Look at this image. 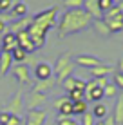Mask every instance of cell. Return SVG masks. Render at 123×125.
<instances>
[{"label": "cell", "mask_w": 123, "mask_h": 125, "mask_svg": "<svg viewBox=\"0 0 123 125\" xmlns=\"http://www.w3.org/2000/svg\"><path fill=\"white\" fill-rule=\"evenodd\" d=\"M91 24H92V18L83 7L82 9H67L60 16V20H58V24H56L58 36L65 38V36H69V34L82 33V31H85Z\"/></svg>", "instance_id": "cell-1"}, {"label": "cell", "mask_w": 123, "mask_h": 125, "mask_svg": "<svg viewBox=\"0 0 123 125\" xmlns=\"http://www.w3.org/2000/svg\"><path fill=\"white\" fill-rule=\"evenodd\" d=\"M56 16H58V7H49V9L35 15V18L31 20V25L38 27L40 31H44V33H49V29L58 24Z\"/></svg>", "instance_id": "cell-2"}, {"label": "cell", "mask_w": 123, "mask_h": 125, "mask_svg": "<svg viewBox=\"0 0 123 125\" xmlns=\"http://www.w3.org/2000/svg\"><path fill=\"white\" fill-rule=\"evenodd\" d=\"M103 22L107 24V27L111 29V33L123 31V15H121L120 7L114 6L112 9H109L107 13H103Z\"/></svg>", "instance_id": "cell-3"}, {"label": "cell", "mask_w": 123, "mask_h": 125, "mask_svg": "<svg viewBox=\"0 0 123 125\" xmlns=\"http://www.w3.org/2000/svg\"><path fill=\"white\" fill-rule=\"evenodd\" d=\"M11 71H13V76L16 78L18 83H22V85L31 83V71H29V67L25 63H16Z\"/></svg>", "instance_id": "cell-4"}, {"label": "cell", "mask_w": 123, "mask_h": 125, "mask_svg": "<svg viewBox=\"0 0 123 125\" xmlns=\"http://www.w3.org/2000/svg\"><path fill=\"white\" fill-rule=\"evenodd\" d=\"M47 120V113L44 109H33L27 113V118L24 120V125H44Z\"/></svg>", "instance_id": "cell-5"}, {"label": "cell", "mask_w": 123, "mask_h": 125, "mask_svg": "<svg viewBox=\"0 0 123 125\" xmlns=\"http://www.w3.org/2000/svg\"><path fill=\"white\" fill-rule=\"evenodd\" d=\"M73 62L76 63V65H80V67H87V69H94V67H98L101 65V60L100 58H96V56H91V54H78Z\"/></svg>", "instance_id": "cell-6"}, {"label": "cell", "mask_w": 123, "mask_h": 125, "mask_svg": "<svg viewBox=\"0 0 123 125\" xmlns=\"http://www.w3.org/2000/svg\"><path fill=\"white\" fill-rule=\"evenodd\" d=\"M54 109L58 111V116H73V102L67 96L54 100Z\"/></svg>", "instance_id": "cell-7"}, {"label": "cell", "mask_w": 123, "mask_h": 125, "mask_svg": "<svg viewBox=\"0 0 123 125\" xmlns=\"http://www.w3.org/2000/svg\"><path fill=\"white\" fill-rule=\"evenodd\" d=\"M18 45V40H16V34L13 33H4L2 34V45H0V51L2 53H11V51H15Z\"/></svg>", "instance_id": "cell-8"}, {"label": "cell", "mask_w": 123, "mask_h": 125, "mask_svg": "<svg viewBox=\"0 0 123 125\" xmlns=\"http://www.w3.org/2000/svg\"><path fill=\"white\" fill-rule=\"evenodd\" d=\"M85 83H87V82L76 78V76H69L67 80H63L62 87L65 89L67 93H69V91H85Z\"/></svg>", "instance_id": "cell-9"}, {"label": "cell", "mask_w": 123, "mask_h": 125, "mask_svg": "<svg viewBox=\"0 0 123 125\" xmlns=\"http://www.w3.org/2000/svg\"><path fill=\"white\" fill-rule=\"evenodd\" d=\"M83 9L91 15L92 20L103 18V13H101L100 6H98V0H83Z\"/></svg>", "instance_id": "cell-10"}, {"label": "cell", "mask_w": 123, "mask_h": 125, "mask_svg": "<svg viewBox=\"0 0 123 125\" xmlns=\"http://www.w3.org/2000/svg\"><path fill=\"white\" fill-rule=\"evenodd\" d=\"M53 74H54V71H53V67H51L47 62H40V63L35 67V76H36V80L53 78Z\"/></svg>", "instance_id": "cell-11"}, {"label": "cell", "mask_w": 123, "mask_h": 125, "mask_svg": "<svg viewBox=\"0 0 123 125\" xmlns=\"http://www.w3.org/2000/svg\"><path fill=\"white\" fill-rule=\"evenodd\" d=\"M54 85H56L54 76H53V78H47V80H36L35 85H33V91H35V93H40V94H45V93H49Z\"/></svg>", "instance_id": "cell-12"}, {"label": "cell", "mask_w": 123, "mask_h": 125, "mask_svg": "<svg viewBox=\"0 0 123 125\" xmlns=\"http://www.w3.org/2000/svg\"><path fill=\"white\" fill-rule=\"evenodd\" d=\"M29 24H31V18H16V22H13L11 25H7V33L18 34L22 31H27Z\"/></svg>", "instance_id": "cell-13"}, {"label": "cell", "mask_w": 123, "mask_h": 125, "mask_svg": "<svg viewBox=\"0 0 123 125\" xmlns=\"http://www.w3.org/2000/svg\"><path fill=\"white\" fill-rule=\"evenodd\" d=\"M71 63H74V62H73V54H71V53H62L60 56H58L56 63H54V67H53L54 74H56V73H60V71H63L65 67H69Z\"/></svg>", "instance_id": "cell-14"}, {"label": "cell", "mask_w": 123, "mask_h": 125, "mask_svg": "<svg viewBox=\"0 0 123 125\" xmlns=\"http://www.w3.org/2000/svg\"><path fill=\"white\" fill-rule=\"evenodd\" d=\"M44 103H45V94H40V93L31 91V94L27 96V107H29V111L40 109Z\"/></svg>", "instance_id": "cell-15"}, {"label": "cell", "mask_w": 123, "mask_h": 125, "mask_svg": "<svg viewBox=\"0 0 123 125\" xmlns=\"http://www.w3.org/2000/svg\"><path fill=\"white\" fill-rule=\"evenodd\" d=\"M9 109H7V113L9 114H16V116H20V111H22V107H24V103H22V93H16V94H13V98L9 100Z\"/></svg>", "instance_id": "cell-16"}, {"label": "cell", "mask_w": 123, "mask_h": 125, "mask_svg": "<svg viewBox=\"0 0 123 125\" xmlns=\"http://www.w3.org/2000/svg\"><path fill=\"white\" fill-rule=\"evenodd\" d=\"M16 40H18V45L22 47V49L25 51V53H33V51H36L35 49V45H33V42H31V38H29V34L25 33V31H22V33H18L16 34Z\"/></svg>", "instance_id": "cell-17"}, {"label": "cell", "mask_w": 123, "mask_h": 125, "mask_svg": "<svg viewBox=\"0 0 123 125\" xmlns=\"http://www.w3.org/2000/svg\"><path fill=\"white\" fill-rule=\"evenodd\" d=\"M13 67V58L11 53H2L0 51V76H6Z\"/></svg>", "instance_id": "cell-18"}, {"label": "cell", "mask_w": 123, "mask_h": 125, "mask_svg": "<svg viewBox=\"0 0 123 125\" xmlns=\"http://www.w3.org/2000/svg\"><path fill=\"white\" fill-rule=\"evenodd\" d=\"M111 73H114V67H112V65H107V63H101V65L91 69L92 78H107Z\"/></svg>", "instance_id": "cell-19"}, {"label": "cell", "mask_w": 123, "mask_h": 125, "mask_svg": "<svg viewBox=\"0 0 123 125\" xmlns=\"http://www.w3.org/2000/svg\"><path fill=\"white\" fill-rule=\"evenodd\" d=\"M112 120L116 122V125H123V96H120V98H118L116 105H114Z\"/></svg>", "instance_id": "cell-20"}, {"label": "cell", "mask_w": 123, "mask_h": 125, "mask_svg": "<svg viewBox=\"0 0 123 125\" xmlns=\"http://www.w3.org/2000/svg\"><path fill=\"white\" fill-rule=\"evenodd\" d=\"M92 27L96 29V31H98V34H101V36H111V29L107 27V24L103 22V18H98V20H92Z\"/></svg>", "instance_id": "cell-21"}, {"label": "cell", "mask_w": 123, "mask_h": 125, "mask_svg": "<svg viewBox=\"0 0 123 125\" xmlns=\"http://www.w3.org/2000/svg\"><path fill=\"white\" fill-rule=\"evenodd\" d=\"M107 114H109V109H107V105L101 103V102H98L94 105V109H92V116H94L96 120H105Z\"/></svg>", "instance_id": "cell-22"}, {"label": "cell", "mask_w": 123, "mask_h": 125, "mask_svg": "<svg viewBox=\"0 0 123 125\" xmlns=\"http://www.w3.org/2000/svg\"><path fill=\"white\" fill-rule=\"evenodd\" d=\"M11 15H13V18H24L27 15V6L24 2H15V6L11 9Z\"/></svg>", "instance_id": "cell-23"}, {"label": "cell", "mask_w": 123, "mask_h": 125, "mask_svg": "<svg viewBox=\"0 0 123 125\" xmlns=\"http://www.w3.org/2000/svg\"><path fill=\"white\" fill-rule=\"evenodd\" d=\"M101 100H103V89H100V87L85 93V102H96V103H98Z\"/></svg>", "instance_id": "cell-24"}, {"label": "cell", "mask_w": 123, "mask_h": 125, "mask_svg": "<svg viewBox=\"0 0 123 125\" xmlns=\"http://www.w3.org/2000/svg\"><path fill=\"white\" fill-rule=\"evenodd\" d=\"M73 71H74V63H71V65L69 67H65V69H63V71H60V73H56V78H54V80H56V83H63V80H67V78H69V76H73Z\"/></svg>", "instance_id": "cell-25"}, {"label": "cell", "mask_w": 123, "mask_h": 125, "mask_svg": "<svg viewBox=\"0 0 123 125\" xmlns=\"http://www.w3.org/2000/svg\"><path fill=\"white\" fill-rule=\"evenodd\" d=\"M87 109H89V105H87V102L85 100H80V102H73V114H85L87 113Z\"/></svg>", "instance_id": "cell-26"}, {"label": "cell", "mask_w": 123, "mask_h": 125, "mask_svg": "<svg viewBox=\"0 0 123 125\" xmlns=\"http://www.w3.org/2000/svg\"><path fill=\"white\" fill-rule=\"evenodd\" d=\"M11 58H13V62L24 63V62H25V58H27V53H25L22 47H16L15 51H11Z\"/></svg>", "instance_id": "cell-27"}, {"label": "cell", "mask_w": 123, "mask_h": 125, "mask_svg": "<svg viewBox=\"0 0 123 125\" xmlns=\"http://www.w3.org/2000/svg\"><path fill=\"white\" fill-rule=\"evenodd\" d=\"M121 0H98V6H100V9L101 13H107L109 9H112L114 6H118Z\"/></svg>", "instance_id": "cell-28"}, {"label": "cell", "mask_w": 123, "mask_h": 125, "mask_svg": "<svg viewBox=\"0 0 123 125\" xmlns=\"http://www.w3.org/2000/svg\"><path fill=\"white\" fill-rule=\"evenodd\" d=\"M63 6H65L67 9H82L83 0H63Z\"/></svg>", "instance_id": "cell-29"}, {"label": "cell", "mask_w": 123, "mask_h": 125, "mask_svg": "<svg viewBox=\"0 0 123 125\" xmlns=\"http://www.w3.org/2000/svg\"><path fill=\"white\" fill-rule=\"evenodd\" d=\"M71 102H80V100H85V91H69L67 94Z\"/></svg>", "instance_id": "cell-30"}, {"label": "cell", "mask_w": 123, "mask_h": 125, "mask_svg": "<svg viewBox=\"0 0 123 125\" xmlns=\"http://www.w3.org/2000/svg\"><path fill=\"white\" fill-rule=\"evenodd\" d=\"M118 94V87L114 83H107L105 85V89H103V96H107V98H114Z\"/></svg>", "instance_id": "cell-31"}, {"label": "cell", "mask_w": 123, "mask_h": 125, "mask_svg": "<svg viewBox=\"0 0 123 125\" xmlns=\"http://www.w3.org/2000/svg\"><path fill=\"white\" fill-rule=\"evenodd\" d=\"M56 125H80L78 122H74L73 116H58Z\"/></svg>", "instance_id": "cell-32"}, {"label": "cell", "mask_w": 123, "mask_h": 125, "mask_svg": "<svg viewBox=\"0 0 123 125\" xmlns=\"http://www.w3.org/2000/svg\"><path fill=\"white\" fill-rule=\"evenodd\" d=\"M80 125H96V118L92 116V113H87L85 114H82V123Z\"/></svg>", "instance_id": "cell-33"}, {"label": "cell", "mask_w": 123, "mask_h": 125, "mask_svg": "<svg viewBox=\"0 0 123 125\" xmlns=\"http://www.w3.org/2000/svg\"><path fill=\"white\" fill-rule=\"evenodd\" d=\"M13 6H15V2H13V0H0V13L11 11Z\"/></svg>", "instance_id": "cell-34"}, {"label": "cell", "mask_w": 123, "mask_h": 125, "mask_svg": "<svg viewBox=\"0 0 123 125\" xmlns=\"http://www.w3.org/2000/svg\"><path fill=\"white\" fill-rule=\"evenodd\" d=\"M114 85L123 91V74H121V73H118V71L114 73Z\"/></svg>", "instance_id": "cell-35"}, {"label": "cell", "mask_w": 123, "mask_h": 125, "mask_svg": "<svg viewBox=\"0 0 123 125\" xmlns=\"http://www.w3.org/2000/svg\"><path fill=\"white\" fill-rule=\"evenodd\" d=\"M22 123H24V120L20 118V116H16V114H11L9 122H7V125H22Z\"/></svg>", "instance_id": "cell-36"}, {"label": "cell", "mask_w": 123, "mask_h": 125, "mask_svg": "<svg viewBox=\"0 0 123 125\" xmlns=\"http://www.w3.org/2000/svg\"><path fill=\"white\" fill-rule=\"evenodd\" d=\"M96 125H116V122L112 120V116H107L105 120H98Z\"/></svg>", "instance_id": "cell-37"}, {"label": "cell", "mask_w": 123, "mask_h": 125, "mask_svg": "<svg viewBox=\"0 0 123 125\" xmlns=\"http://www.w3.org/2000/svg\"><path fill=\"white\" fill-rule=\"evenodd\" d=\"M9 113L7 111H4V113H0V125H7V122H9Z\"/></svg>", "instance_id": "cell-38"}, {"label": "cell", "mask_w": 123, "mask_h": 125, "mask_svg": "<svg viewBox=\"0 0 123 125\" xmlns=\"http://www.w3.org/2000/svg\"><path fill=\"white\" fill-rule=\"evenodd\" d=\"M94 80H96V85H98L100 89H105V85L109 83V82H107V78H94Z\"/></svg>", "instance_id": "cell-39"}, {"label": "cell", "mask_w": 123, "mask_h": 125, "mask_svg": "<svg viewBox=\"0 0 123 125\" xmlns=\"http://www.w3.org/2000/svg\"><path fill=\"white\" fill-rule=\"evenodd\" d=\"M0 33H7V24L6 22H0Z\"/></svg>", "instance_id": "cell-40"}, {"label": "cell", "mask_w": 123, "mask_h": 125, "mask_svg": "<svg viewBox=\"0 0 123 125\" xmlns=\"http://www.w3.org/2000/svg\"><path fill=\"white\" fill-rule=\"evenodd\" d=\"M118 73H121V74H123V58L118 60Z\"/></svg>", "instance_id": "cell-41"}, {"label": "cell", "mask_w": 123, "mask_h": 125, "mask_svg": "<svg viewBox=\"0 0 123 125\" xmlns=\"http://www.w3.org/2000/svg\"><path fill=\"white\" fill-rule=\"evenodd\" d=\"M118 7H120V11H121V15H123V0H121L120 4H118Z\"/></svg>", "instance_id": "cell-42"}, {"label": "cell", "mask_w": 123, "mask_h": 125, "mask_svg": "<svg viewBox=\"0 0 123 125\" xmlns=\"http://www.w3.org/2000/svg\"><path fill=\"white\" fill-rule=\"evenodd\" d=\"M13 2H22V0H13Z\"/></svg>", "instance_id": "cell-43"}, {"label": "cell", "mask_w": 123, "mask_h": 125, "mask_svg": "<svg viewBox=\"0 0 123 125\" xmlns=\"http://www.w3.org/2000/svg\"><path fill=\"white\" fill-rule=\"evenodd\" d=\"M0 45H2V36H0Z\"/></svg>", "instance_id": "cell-44"}, {"label": "cell", "mask_w": 123, "mask_h": 125, "mask_svg": "<svg viewBox=\"0 0 123 125\" xmlns=\"http://www.w3.org/2000/svg\"><path fill=\"white\" fill-rule=\"evenodd\" d=\"M22 125H24V123H22Z\"/></svg>", "instance_id": "cell-45"}]
</instances>
